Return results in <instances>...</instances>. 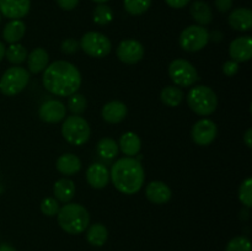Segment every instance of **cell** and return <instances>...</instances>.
Listing matches in <instances>:
<instances>
[{
  "label": "cell",
  "mask_w": 252,
  "mask_h": 251,
  "mask_svg": "<svg viewBox=\"0 0 252 251\" xmlns=\"http://www.w3.org/2000/svg\"><path fill=\"white\" fill-rule=\"evenodd\" d=\"M43 86L56 96H70L81 85V74L74 64L66 61H56L44 69Z\"/></svg>",
  "instance_id": "cell-1"
},
{
  "label": "cell",
  "mask_w": 252,
  "mask_h": 251,
  "mask_svg": "<svg viewBox=\"0 0 252 251\" xmlns=\"http://www.w3.org/2000/svg\"><path fill=\"white\" fill-rule=\"evenodd\" d=\"M110 179L121 193L134 194L144 185V169L135 157H121L111 167Z\"/></svg>",
  "instance_id": "cell-2"
},
{
  "label": "cell",
  "mask_w": 252,
  "mask_h": 251,
  "mask_svg": "<svg viewBox=\"0 0 252 251\" xmlns=\"http://www.w3.org/2000/svg\"><path fill=\"white\" fill-rule=\"evenodd\" d=\"M58 224L65 233L78 235L84 233L90 225V214L88 209L79 203H65L57 213Z\"/></svg>",
  "instance_id": "cell-3"
},
{
  "label": "cell",
  "mask_w": 252,
  "mask_h": 251,
  "mask_svg": "<svg viewBox=\"0 0 252 251\" xmlns=\"http://www.w3.org/2000/svg\"><path fill=\"white\" fill-rule=\"evenodd\" d=\"M187 103L197 115L209 116L217 110L218 97L209 86L197 85L187 94Z\"/></svg>",
  "instance_id": "cell-4"
},
{
  "label": "cell",
  "mask_w": 252,
  "mask_h": 251,
  "mask_svg": "<svg viewBox=\"0 0 252 251\" xmlns=\"http://www.w3.org/2000/svg\"><path fill=\"white\" fill-rule=\"evenodd\" d=\"M91 129L88 121L81 116H69L62 125V135L71 145L80 147L90 139Z\"/></svg>",
  "instance_id": "cell-5"
},
{
  "label": "cell",
  "mask_w": 252,
  "mask_h": 251,
  "mask_svg": "<svg viewBox=\"0 0 252 251\" xmlns=\"http://www.w3.org/2000/svg\"><path fill=\"white\" fill-rule=\"evenodd\" d=\"M30 73L22 66H11L0 78V91L5 96H16L27 86Z\"/></svg>",
  "instance_id": "cell-6"
},
{
  "label": "cell",
  "mask_w": 252,
  "mask_h": 251,
  "mask_svg": "<svg viewBox=\"0 0 252 251\" xmlns=\"http://www.w3.org/2000/svg\"><path fill=\"white\" fill-rule=\"evenodd\" d=\"M79 44H80V48L85 52V54L93 57V58H103V57L108 56L112 49V43H111L110 38L106 34L96 31L86 32L81 37Z\"/></svg>",
  "instance_id": "cell-7"
},
{
  "label": "cell",
  "mask_w": 252,
  "mask_h": 251,
  "mask_svg": "<svg viewBox=\"0 0 252 251\" xmlns=\"http://www.w3.org/2000/svg\"><path fill=\"white\" fill-rule=\"evenodd\" d=\"M170 79L175 85L182 88H189L198 80V71L193 64L186 59H175L169 65Z\"/></svg>",
  "instance_id": "cell-8"
},
{
  "label": "cell",
  "mask_w": 252,
  "mask_h": 251,
  "mask_svg": "<svg viewBox=\"0 0 252 251\" xmlns=\"http://www.w3.org/2000/svg\"><path fill=\"white\" fill-rule=\"evenodd\" d=\"M209 42V32L204 26L191 25L181 32L179 38L180 47L186 52H198Z\"/></svg>",
  "instance_id": "cell-9"
},
{
  "label": "cell",
  "mask_w": 252,
  "mask_h": 251,
  "mask_svg": "<svg viewBox=\"0 0 252 251\" xmlns=\"http://www.w3.org/2000/svg\"><path fill=\"white\" fill-rule=\"evenodd\" d=\"M217 134H218L217 125L208 118H202L198 122L194 123L191 130V137L193 142L201 147L211 144L217 138Z\"/></svg>",
  "instance_id": "cell-10"
},
{
  "label": "cell",
  "mask_w": 252,
  "mask_h": 251,
  "mask_svg": "<svg viewBox=\"0 0 252 251\" xmlns=\"http://www.w3.org/2000/svg\"><path fill=\"white\" fill-rule=\"evenodd\" d=\"M117 58L125 64H135L144 57V47L137 39H123L116 49Z\"/></svg>",
  "instance_id": "cell-11"
},
{
  "label": "cell",
  "mask_w": 252,
  "mask_h": 251,
  "mask_svg": "<svg viewBox=\"0 0 252 251\" xmlns=\"http://www.w3.org/2000/svg\"><path fill=\"white\" fill-rule=\"evenodd\" d=\"M38 116L46 123H58L65 118V105L58 100H48L39 106Z\"/></svg>",
  "instance_id": "cell-12"
},
{
  "label": "cell",
  "mask_w": 252,
  "mask_h": 251,
  "mask_svg": "<svg viewBox=\"0 0 252 251\" xmlns=\"http://www.w3.org/2000/svg\"><path fill=\"white\" fill-rule=\"evenodd\" d=\"M31 9V0H0V14L10 20H21Z\"/></svg>",
  "instance_id": "cell-13"
},
{
  "label": "cell",
  "mask_w": 252,
  "mask_h": 251,
  "mask_svg": "<svg viewBox=\"0 0 252 251\" xmlns=\"http://www.w3.org/2000/svg\"><path fill=\"white\" fill-rule=\"evenodd\" d=\"M231 59L238 63L248 62L252 58V38L250 36H241L234 39L229 46Z\"/></svg>",
  "instance_id": "cell-14"
},
{
  "label": "cell",
  "mask_w": 252,
  "mask_h": 251,
  "mask_svg": "<svg viewBox=\"0 0 252 251\" xmlns=\"http://www.w3.org/2000/svg\"><path fill=\"white\" fill-rule=\"evenodd\" d=\"M86 181L93 188H105L110 181V171L100 162L91 164L86 170Z\"/></svg>",
  "instance_id": "cell-15"
},
{
  "label": "cell",
  "mask_w": 252,
  "mask_h": 251,
  "mask_svg": "<svg viewBox=\"0 0 252 251\" xmlns=\"http://www.w3.org/2000/svg\"><path fill=\"white\" fill-rule=\"evenodd\" d=\"M145 196L152 203L165 204L171 199V188L162 181H152L145 187Z\"/></svg>",
  "instance_id": "cell-16"
},
{
  "label": "cell",
  "mask_w": 252,
  "mask_h": 251,
  "mask_svg": "<svg viewBox=\"0 0 252 251\" xmlns=\"http://www.w3.org/2000/svg\"><path fill=\"white\" fill-rule=\"evenodd\" d=\"M228 22L231 29L240 32L250 31L252 27V12L248 7H239L233 10L228 17Z\"/></svg>",
  "instance_id": "cell-17"
},
{
  "label": "cell",
  "mask_w": 252,
  "mask_h": 251,
  "mask_svg": "<svg viewBox=\"0 0 252 251\" xmlns=\"http://www.w3.org/2000/svg\"><path fill=\"white\" fill-rule=\"evenodd\" d=\"M127 106L117 100L107 102L101 111V116H102L103 120L108 123H112V125L122 122L127 117Z\"/></svg>",
  "instance_id": "cell-18"
},
{
  "label": "cell",
  "mask_w": 252,
  "mask_h": 251,
  "mask_svg": "<svg viewBox=\"0 0 252 251\" xmlns=\"http://www.w3.org/2000/svg\"><path fill=\"white\" fill-rule=\"evenodd\" d=\"M56 167L62 175L71 176V175H75L80 171L81 161L75 154L65 153V154H62L58 157V160L56 162Z\"/></svg>",
  "instance_id": "cell-19"
},
{
  "label": "cell",
  "mask_w": 252,
  "mask_h": 251,
  "mask_svg": "<svg viewBox=\"0 0 252 251\" xmlns=\"http://www.w3.org/2000/svg\"><path fill=\"white\" fill-rule=\"evenodd\" d=\"M118 148L126 157H135V155L139 154L142 149V140L139 135L135 134L134 132H127L121 137Z\"/></svg>",
  "instance_id": "cell-20"
},
{
  "label": "cell",
  "mask_w": 252,
  "mask_h": 251,
  "mask_svg": "<svg viewBox=\"0 0 252 251\" xmlns=\"http://www.w3.org/2000/svg\"><path fill=\"white\" fill-rule=\"evenodd\" d=\"M26 33V24L22 20H11L5 25L2 30V38L5 42L12 44L24 38Z\"/></svg>",
  "instance_id": "cell-21"
},
{
  "label": "cell",
  "mask_w": 252,
  "mask_h": 251,
  "mask_svg": "<svg viewBox=\"0 0 252 251\" xmlns=\"http://www.w3.org/2000/svg\"><path fill=\"white\" fill-rule=\"evenodd\" d=\"M54 198L62 203H69L75 194V185L70 179H59L53 186Z\"/></svg>",
  "instance_id": "cell-22"
},
{
  "label": "cell",
  "mask_w": 252,
  "mask_h": 251,
  "mask_svg": "<svg viewBox=\"0 0 252 251\" xmlns=\"http://www.w3.org/2000/svg\"><path fill=\"white\" fill-rule=\"evenodd\" d=\"M49 56L46 49L34 48L30 54H27V66L29 70L33 74H38L43 71L48 66Z\"/></svg>",
  "instance_id": "cell-23"
},
{
  "label": "cell",
  "mask_w": 252,
  "mask_h": 251,
  "mask_svg": "<svg viewBox=\"0 0 252 251\" xmlns=\"http://www.w3.org/2000/svg\"><path fill=\"white\" fill-rule=\"evenodd\" d=\"M189 12L199 26H207L213 20V12H212L211 6L202 0H196L192 4Z\"/></svg>",
  "instance_id": "cell-24"
},
{
  "label": "cell",
  "mask_w": 252,
  "mask_h": 251,
  "mask_svg": "<svg viewBox=\"0 0 252 251\" xmlns=\"http://www.w3.org/2000/svg\"><path fill=\"white\" fill-rule=\"evenodd\" d=\"M108 239V230L103 224L95 223L91 224L86 229V240L93 246H103Z\"/></svg>",
  "instance_id": "cell-25"
},
{
  "label": "cell",
  "mask_w": 252,
  "mask_h": 251,
  "mask_svg": "<svg viewBox=\"0 0 252 251\" xmlns=\"http://www.w3.org/2000/svg\"><path fill=\"white\" fill-rule=\"evenodd\" d=\"M160 100L165 106L177 107L181 105L182 100H184V93L179 86H165L160 93Z\"/></svg>",
  "instance_id": "cell-26"
},
{
  "label": "cell",
  "mask_w": 252,
  "mask_h": 251,
  "mask_svg": "<svg viewBox=\"0 0 252 251\" xmlns=\"http://www.w3.org/2000/svg\"><path fill=\"white\" fill-rule=\"evenodd\" d=\"M118 144L116 143L115 139L112 138H102V139L98 140L97 145H96V152L100 155V157L106 160H112L117 157L118 154Z\"/></svg>",
  "instance_id": "cell-27"
},
{
  "label": "cell",
  "mask_w": 252,
  "mask_h": 251,
  "mask_svg": "<svg viewBox=\"0 0 252 251\" xmlns=\"http://www.w3.org/2000/svg\"><path fill=\"white\" fill-rule=\"evenodd\" d=\"M27 54H29L27 53V49L20 43H12L7 47V49H5L6 59L11 64H15V65L24 63L27 59Z\"/></svg>",
  "instance_id": "cell-28"
},
{
  "label": "cell",
  "mask_w": 252,
  "mask_h": 251,
  "mask_svg": "<svg viewBox=\"0 0 252 251\" xmlns=\"http://www.w3.org/2000/svg\"><path fill=\"white\" fill-rule=\"evenodd\" d=\"M123 6L129 15L139 16L149 10L152 0H123Z\"/></svg>",
  "instance_id": "cell-29"
},
{
  "label": "cell",
  "mask_w": 252,
  "mask_h": 251,
  "mask_svg": "<svg viewBox=\"0 0 252 251\" xmlns=\"http://www.w3.org/2000/svg\"><path fill=\"white\" fill-rule=\"evenodd\" d=\"M93 20L95 24L100 25V26L108 25L113 20L112 9L106 4H98L97 6L94 9Z\"/></svg>",
  "instance_id": "cell-30"
},
{
  "label": "cell",
  "mask_w": 252,
  "mask_h": 251,
  "mask_svg": "<svg viewBox=\"0 0 252 251\" xmlns=\"http://www.w3.org/2000/svg\"><path fill=\"white\" fill-rule=\"evenodd\" d=\"M68 107L73 115L80 116L81 113L85 112L86 107H88V101L84 97V95L75 93L69 96Z\"/></svg>",
  "instance_id": "cell-31"
},
{
  "label": "cell",
  "mask_w": 252,
  "mask_h": 251,
  "mask_svg": "<svg viewBox=\"0 0 252 251\" xmlns=\"http://www.w3.org/2000/svg\"><path fill=\"white\" fill-rule=\"evenodd\" d=\"M251 241L246 236H235L226 244L225 251H251Z\"/></svg>",
  "instance_id": "cell-32"
},
{
  "label": "cell",
  "mask_w": 252,
  "mask_h": 251,
  "mask_svg": "<svg viewBox=\"0 0 252 251\" xmlns=\"http://www.w3.org/2000/svg\"><path fill=\"white\" fill-rule=\"evenodd\" d=\"M239 199L245 207L250 208L252 206V179L248 177L239 187Z\"/></svg>",
  "instance_id": "cell-33"
},
{
  "label": "cell",
  "mask_w": 252,
  "mask_h": 251,
  "mask_svg": "<svg viewBox=\"0 0 252 251\" xmlns=\"http://www.w3.org/2000/svg\"><path fill=\"white\" fill-rule=\"evenodd\" d=\"M59 211V203L54 197H46L41 202V212L47 217L57 216Z\"/></svg>",
  "instance_id": "cell-34"
},
{
  "label": "cell",
  "mask_w": 252,
  "mask_h": 251,
  "mask_svg": "<svg viewBox=\"0 0 252 251\" xmlns=\"http://www.w3.org/2000/svg\"><path fill=\"white\" fill-rule=\"evenodd\" d=\"M80 49V44L76 39L74 38H66L62 42L61 51L65 54H74Z\"/></svg>",
  "instance_id": "cell-35"
},
{
  "label": "cell",
  "mask_w": 252,
  "mask_h": 251,
  "mask_svg": "<svg viewBox=\"0 0 252 251\" xmlns=\"http://www.w3.org/2000/svg\"><path fill=\"white\" fill-rule=\"evenodd\" d=\"M239 71V63L235 61H228L223 65V73L226 76H234Z\"/></svg>",
  "instance_id": "cell-36"
},
{
  "label": "cell",
  "mask_w": 252,
  "mask_h": 251,
  "mask_svg": "<svg viewBox=\"0 0 252 251\" xmlns=\"http://www.w3.org/2000/svg\"><path fill=\"white\" fill-rule=\"evenodd\" d=\"M233 0H214V6L219 12H228L233 7Z\"/></svg>",
  "instance_id": "cell-37"
},
{
  "label": "cell",
  "mask_w": 252,
  "mask_h": 251,
  "mask_svg": "<svg viewBox=\"0 0 252 251\" xmlns=\"http://www.w3.org/2000/svg\"><path fill=\"white\" fill-rule=\"evenodd\" d=\"M58 6L64 11H71L79 4V0H56Z\"/></svg>",
  "instance_id": "cell-38"
},
{
  "label": "cell",
  "mask_w": 252,
  "mask_h": 251,
  "mask_svg": "<svg viewBox=\"0 0 252 251\" xmlns=\"http://www.w3.org/2000/svg\"><path fill=\"white\" fill-rule=\"evenodd\" d=\"M191 0H165L167 5L170 7H174V9H182V7L187 6L189 4Z\"/></svg>",
  "instance_id": "cell-39"
},
{
  "label": "cell",
  "mask_w": 252,
  "mask_h": 251,
  "mask_svg": "<svg viewBox=\"0 0 252 251\" xmlns=\"http://www.w3.org/2000/svg\"><path fill=\"white\" fill-rule=\"evenodd\" d=\"M244 143H245L246 147L248 148L252 147V129L251 128H249V129L245 132V134H244Z\"/></svg>",
  "instance_id": "cell-40"
},
{
  "label": "cell",
  "mask_w": 252,
  "mask_h": 251,
  "mask_svg": "<svg viewBox=\"0 0 252 251\" xmlns=\"http://www.w3.org/2000/svg\"><path fill=\"white\" fill-rule=\"evenodd\" d=\"M209 39H213L214 42H219L220 39H223V34L218 31H214L212 33H209Z\"/></svg>",
  "instance_id": "cell-41"
},
{
  "label": "cell",
  "mask_w": 252,
  "mask_h": 251,
  "mask_svg": "<svg viewBox=\"0 0 252 251\" xmlns=\"http://www.w3.org/2000/svg\"><path fill=\"white\" fill-rule=\"evenodd\" d=\"M0 251H17V250L14 248V246L10 245V244L2 243L0 244Z\"/></svg>",
  "instance_id": "cell-42"
},
{
  "label": "cell",
  "mask_w": 252,
  "mask_h": 251,
  "mask_svg": "<svg viewBox=\"0 0 252 251\" xmlns=\"http://www.w3.org/2000/svg\"><path fill=\"white\" fill-rule=\"evenodd\" d=\"M5 46H4V43H2L1 41H0V62L2 61V59H4V57H5Z\"/></svg>",
  "instance_id": "cell-43"
},
{
  "label": "cell",
  "mask_w": 252,
  "mask_h": 251,
  "mask_svg": "<svg viewBox=\"0 0 252 251\" xmlns=\"http://www.w3.org/2000/svg\"><path fill=\"white\" fill-rule=\"evenodd\" d=\"M91 1L97 2V4H106V2L110 1V0H91Z\"/></svg>",
  "instance_id": "cell-44"
},
{
  "label": "cell",
  "mask_w": 252,
  "mask_h": 251,
  "mask_svg": "<svg viewBox=\"0 0 252 251\" xmlns=\"http://www.w3.org/2000/svg\"><path fill=\"white\" fill-rule=\"evenodd\" d=\"M0 21H1V14H0Z\"/></svg>",
  "instance_id": "cell-45"
}]
</instances>
